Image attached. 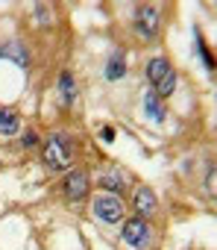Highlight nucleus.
<instances>
[{
  "label": "nucleus",
  "mask_w": 217,
  "mask_h": 250,
  "mask_svg": "<svg viewBox=\"0 0 217 250\" xmlns=\"http://www.w3.org/2000/svg\"><path fill=\"white\" fill-rule=\"evenodd\" d=\"M147 80L156 85V94H159V97H170L173 88H176V71H173L170 62L162 59V56L147 65Z\"/></svg>",
  "instance_id": "obj_1"
},
{
  "label": "nucleus",
  "mask_w": 217,
  "mask_h": 250,
  "mask_svg": "<svg viewBox=\"0 0 217 250\" xmlns=\"http://www.w3.org/2000/svg\"><path fill=\"white\" fill-rule=\"evenodd\" d=\"M73 159V147L65 136H53L47 145H44V162L53 168V171H65Z\"/></svg>",
  "instance_id": "obj_2"
},
{
  "label": "nucleus",
  "mask_w": 217,
  "mask_h": 250,
  "mask_svg": "<svg viewBox=\"0 0 217 250\" xmlns=\"http://www.w3.org/2000/svg\"><path fill=\"white\" fill-rule=\"evenodd\" d=\"M94 215H97L100 221H106V224L121 221V218H124V203H121V197H115V194H100V197L94 200Z\"/></svg>",
  "instance_id": "obj_3"
},
{
  "label": "nucleus",
  "mask_w": 217,
  "mask_h": 250,
  "mask_svg": "<svg viewBox=\"0 0 217 250\" xmlns=\"http://www.w3.org/2000/svg\"><path fill=\"white\" fill-rule=\"evenodd\" d=\"M121 235H124L127 244H132V247H138V250H144V247L150 244V227H147L144 218H132V221H127Z\"/></svg>",
  "instance_id": "obj_4"
},
{
  "label": "nucleus",
  "mask_w": 217,
  "mask_h": 250,
  "mask_svg": "<svg viewBox=\"0 0 217 250\" xmlns=\"http://www.w3.org/2000/svg\"><path fill=\"white\" fill-rule=\"evenodd\" d=\"M65 194H68V200H82L85 194H88V174L85 171H71L68 177H65Z\"/></svg>",
  "instance_id": "obj_5"
},
{
  "label": "nucleus",
  "mask_w": 217,
  "mask_h": 250,
  "mask_svg": "<svg viewBox=\"0 0 217 250\" xmlns=\"http://www.w3.org/2000/svg\"><path fill=\"white\" fill-rule=\"evenodd\" d=\"M135 30H138L144 39L156 36V33H159V12H156L153 6H141L138 15H135Z\"/></svg>",
  "instance_id": "obj_6"
},
{
  "label": "nucleus",
  "mask_w": 217,
  "mask_h": 250,
  "mask_svg": "<svg viewBox=\"0 0 217 250\" xmlns=\"http://www.w3.org/2000/svg\"><path fill=\"white\" fill-rule=\"evenodd\" d=\"M144 112H147V118H153L156 124L164 121V106H162V97H159L156 91H147V94H144Z\"/></svg>",
  "instance_id": "obj_7"
},
{
  "label": "nucleus",
  "mask_w": 217,
  "mask_h": 250,
  "mask_svg": "<svg viewBox=\"0 0 217 250\" xmlns=\"http://www.w3.org/2000/svg\"><path fill=\"white\" fill-rule=\"evenodd\" d=\"M135 209L141 212V218H144V215H153V212H156V194H153L150 188H138V191H135Z\"/></svg>",
  "instance_id": "obj_8"
},
{
  "label": "nucleus",
  "mask_w": 217,
  "mask_h": 250,
  "mask_svg": "<svg viewBox=\"0 0 217 250\" xmlns=\"http://www.w3.org/2000/svg\"><path fill=\"white\" fill-rule=\"evenodd\" d=\"M18 133V115L12 109H0V136H15Z\"/></svg>",
  "instance_id": "obj_9"
},
{
  "label": "nucleus",
  "mask_w": 217,
  "mask_h": 250,
  "mask_svg": "<svg viewBox=\"0 0 217 250\" xmlns=\"http://www.w3.org/2000/svg\"><path fill=\"white\" fill-rule=\"evenodd\" d=\"M59 91H62V100H65V103H73L76 88H73V77H71V74H62V77H59Z\"/></svg>",
  "instance_id": "obj_10"
},
{
  "label": "nucleus",
  "mask_w": 217,
  "mask_h": 250,
  "mask_svg": "<svg viewBox=\"0 0 217 250\" xmlns=\"http://www.w3.org/2000/svg\"><path fill=\"white\" fill-rule=\"evenodd\" d=\"M100 186H103V188H108V191H121V188H124V180H121V174L108 171V174H103V177H100Z\"/></svg>",
  "instance_id": "obj_11"
},
{
  "label": "nucleus",
  "mask_w": 217,
  "mask_h": 250,
  "mask_svg": "<svg viewBox=\"0 0 217 250\" xmlns=\"http://www.w3.org/2000/svg\"><path fill=\"white\" fill-rule=\"evenodd\" d=\"M0 56H6V59H15L18 65H27V53L21 44H6V50H0Z\"/></svg>",
  "instance_id": "obj_12"
},
{
  "label": "nucleus",
  "mask_w": 217,
  "mask_h": 250,
  "mask_svg": "<svg viewBox=\"0 0 217 250\" xmlns=\"http://www.w3.org/2000/svg\"><path fill=\"white\" fill-rule=\"evenodd\" d=\"M106 77H108V80H118V77H124V56H121V53H115V56H112V62H108V71H106Z\"/></svg>",
  "instance_id": "obj_13"
},
{
  "label": "nucleus",
  "mask_w": 217,
  "mask_h": 250,
  "mask_svg": "<svg viewBox=\"0 0 217 250\" xmlns=\"http://www.w3.org/2000/svg\"><path fill=\"white\" fill-rule=\"evenodd\" d=\"M36 145H38V136L36 133H27L24 136V147H36Z\"/></svg>",
  "instance_id": "obj_14"
},
{
  "label": "nucleus",
  "mask_w": 217,
  "mask_h": 250,
  "mask_svg": "<svg viewBox=\"0 0 217 250\" xmlns=\"http://www.w3.org/2000/svg\"><path fill=\"white\" fill-rule=\"evenodd\" d=\"M205 188H208V194H214V168H211L208 177H205Z\"/></svg>",
  "instance_id": "obj_15"
},
{
  "label": "nucleus",
  "mask_w": 217,
  "mask_h": 250,
  "mask_svg": "<svg viewBox=\"0 0 217 250\" xmlns=\"http://www.w3.org/2000/svg\"><path fill=\"white\" fill-rule=\"evenodd\" d=\"M103 139H106V142H112V139H115V130H112V127H106V130H103Z\"/></svg>",
  "instance_id": "obj_16"
}]
</instances>
